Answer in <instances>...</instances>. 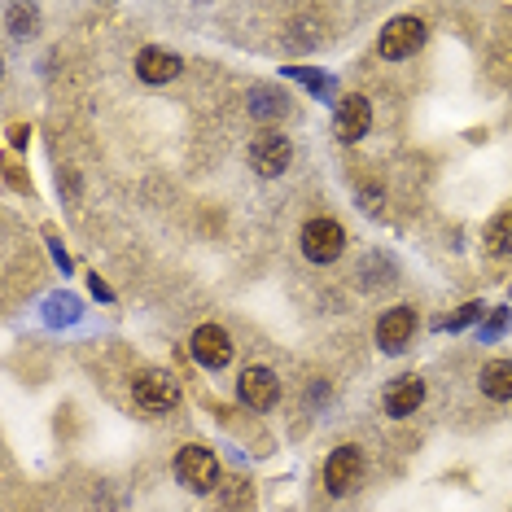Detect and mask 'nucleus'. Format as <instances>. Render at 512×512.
Wrapping results in <instances>:
<instances>
[{
	"mask_svg": "<svg viewBox=\"0 0 512 512\" xmlns=\"http://www.w3.org/2000/svg\"><path fill=\"white\" fill-rule=\"evenodd\" d=\"M136 75H141L145 84H167V79L180 75V57L167 53V49H141V57H136Z\"/></svg>",
	"mask_w": 512,
	"mask_h": 512,
	"instance_id": "f8f14e48",
	"label": "nucleus"
},
{
	"mask_svg": "<svg viewBox=\"0 0 512 512\" xmlns=\"http://www.w3.org/2000/svg\"><path fill=\"white\" fill-rule=\"evenodd\" d=\"M364 482V456H359V447H333L329 460H324V486H329V495H351L355 486Z\"/></svg>",
	"mask_w": 512,
	"mask_h": 512,
	"instance_id": "39448f33",
	"label": "nucleus"
},
{
	"mask_svg": "<svg viewBox=\"0 0 512 512\" xmlns=\"http://www.w3.org/2000/svg\"><path fill=\"white\" fill-rule=\"evenodd\" d=\"M289 162H294V145H289V136L272 132V127L254 136V145H250V167L259 171L263 180L285 176V171H289Z\"/></svg>",
	"mask_w": 512,
	"mask_h": 512,
	"instance_id": "7ed1b4c3",
	"label": "nucleus"
},
{
	"mask_svg": "<svg viewBox=\"0 0 512 512\" xmlns=\"http://www.w3.org/2000/svg\"><path fill=\"white\" fill-rule=\"evenodd\" d=\"M132 399H136L141 412L162 416V412H171V407L180 403V381L171 377V372H162V368H145L141 377L132 381Z\"/></svg>",
	"mask_w": 512,
	"mask_h": 512,
	"instance_id": "f257e3e1",
	"label": "nucleus"
},
{
	"mask_svg": "<svg viewBox=\"0 0 512 512\" xmlns=\"http://www.w3.org/2000/svg\"><path fill=\"white\" fill-rule=\"evenodd\" d=\"M421 44H425V22L421 18H394V22H386V31H381L377 53L386 57V62H403V57H412Z\"/></svg>",
	"mask_w": 512,
	"mask_h": 512,
	"instance_id": "423d86ee",
	"label": "nucleus"
},
{
	"mask_svg": "<svg viewBox=\"0 0 512 512\" xmlns=\"http://www.w3.org/2000/svg\"><path fill=\"white\" fill-rule=\"evenodd\" d=\"M412 333H416V311L407 307V302L390 307L386 316L377 320V342L386 346V351H403V346L412 342Z\"/></svg>",
	"mask_w": 512,
	"mask_h": 512,
	"instance_id": "9d476101",
	"label": "nucleus"
},
{
	"mask_svg": "<svg viewBox=\"0 0 512 512\" xmlns=\"http://www.w3.org/2000/svg\"><path fill=\"white\" fill-rule=\"evenodd\" d=\"M486 254L491 259H508L512 263V211H504V215H495L491 224H486Z\"/></svg>",
	"mask_w": 512,
	"mask_h": 512,
	"instance_id": "4468645a",
	"label": "nucleus"
},
{
	"mask_svg": "<svg viewBox=\"0 0 512 512\" xmlns=\"http://www.w3.org/2000/svg\"><path fill=\"white\" fill-rule=\"evenodd\" d=\"M250 110L259 114V119H272V114L281 119V114H285V97H281V92H272V88H259V92H254V106Z\"/></svg>",
	"mask_w": 512,
	"mask_h": 512,
	"instance_id": "2eb2a0df",
	"label": "nucleus"
},
{
	"mask_svg": "<svg viewBox=\"0 0 512 512\" xmlns=\"http://www.w3.org/2000/svg\"><path fill=\"white\" fill-rule=\"evenodd\" d=\"M482 394L495 403H508L512 399V359H491V364L482 368Z\"/></svg>",
	"mask_w": 512,
	"mask_h": 512,
	"instance_id": "ddd939ff",
	"label": "nucleus"
},
{
	"mask_svg": "<svg viewBox=\"0 0 512 512\" xmlns=\"http://www.w3.org/2000/svg\"><path fill=\"white\" fill-rule=\"evenodd\" d=\"M241 403L254 407V412H267V407H276V399H281V381H276V372L272 368H263V364H254L241 372Z\"/></svg>",
	"mask_w": 512,
	"mask_h": 512,
	"instance_id": "6e6552de",
	"label": "nucleus"
},
{
	"mask_svg": "<svg viewBox=\"0 0 512 512\" xmlns=\"http://www.w3.org/2000/svg\"><path fill=\"white\" fill-rule=\"evenodd\" d=\"M193 359H197V364H202V368H224L228 364V359H232V342H228V333L224 329H219V324H202V329H197L193 333Z\"/></svg>",
	"mask_w": 512,
	"mask_h": 512,
	"instance_id": "1a4fd4ad",
	"label": "nucleus"
},
{
	"mask_svg": "<svg viewBox=\"0 0 512 512\" xmlns=\"http://www.w3.org/2000/svg\"><path fill=\"white\" fill-rule=\"evenodd\" d=\"M368 127H372V106H368V97H359V92H346V97L337 101V110H333V132H337V141H342V145H355L359 136H368Z\"/></svg>",
	"mask_w": 512,
	"mask_h": 512,
	"instance_id": "0eeeda50",
	"label": "nucleus"
},
{
	"mask_svg": "<svg viewBox=\"0 0 512 512\" xmlns=\"http://www.w3.org/2000/svg\"><path fill=\"white\" fill-rule=\"evenodd\" d=\"M176 477H180L184 486H189V491H197V495L215 491V482H219V460H215V451L197 447V442L180 447V456H176Z\"/></svg>",
	"mask_w": 512,
	"mask_h": 512,
	"instance_id": "20e7f679",
	"label": "nucleus"
},
{
	"mask_svg": "<svg viewBox=\"0 0 512 512\" xmlns=\"http://www.w3.org/2000/svg\"><path fill=\"white\" fill-rule=\"evenodd\" d=\"M421 403H425V381L416 377V372H407V377H399V381H394V386L386 390V412L394 416V421L412 416Z\"/></svg>",
	"mask_w": 512,
	"mask_h": 512,
	"instance_id": "9b49d317",
	"label": "nucleus"
},
{
	"mask_svg": "<svg viewBox=\"0 0 512 512\" xmlns=\"http://www.w3.org/2000/svg\"><path fill=\"white\" fill-rule=\"evenodd\" d=\"M482 316V302H469V307H460V316H451V320H442V329H464L469 320Z\"/></svg>",
	"mask_w": 512,
	"mask_h": 512,
	"instance_id": "dca6fc26",
	"label": "nucleus"
},
{
	"mask_svg": "<svg viewBox=\"0 0 512 512\" xmlns=\"http://www.w3.org/2000/svg\"><path fill=\"white\" fill-rule=\"evenodd\" d=\"M346 250V232L337 219H307L302 224V254L311 263H337Z\"/></svg>",
	"mask_w": 512,
	"mask_h": 512,
	"instance_id": "f03ea898",
	"label": "nucleus"
}]
</instances>
